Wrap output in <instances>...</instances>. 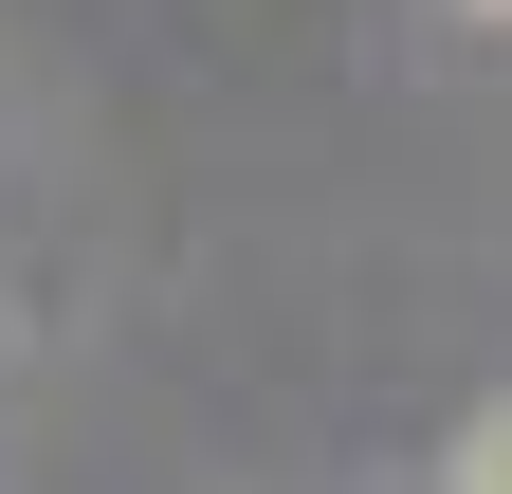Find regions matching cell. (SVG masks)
Here are the masks:
<instances>
[{"instance_id":"obj_1","label":"cell","mask_w":512,"mask_h":494,"mask_svg":"<svg viewBox=\"0 0 512 494\" xmlns=\"http://www.w3.org/2000/svg\"><path fill=\"white\" fill-rule=\"evenodd\" d=\"M439 494H512V385L458 421V458H439Z\"/></svg>"},{"instance_id":"obj_2","label":"cell","mask_w":512,"mask_h":494,"mask_svg":"<svg viewBox=\"0 0 512 494\" xmlns=\"http://www.w3.org/2000/svg\"><path fill=\"white\" fill-rule=\"evenodd\" d=\"M476 19H512V0H476Z\"/></svg>"}]
</instances>
